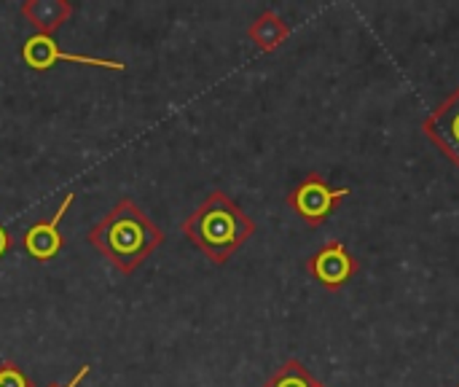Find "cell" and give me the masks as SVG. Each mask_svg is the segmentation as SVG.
I'll return each mask as SVG.
<instances>
[{"instance_id":"cell-1","label":"cell","mask_w":459,"mask_h":387,"mask_svg":"<svg viewBox=\"0 0 459 387\" xmlns=\"http://www.w3.org/2000/svg\"><path fill=\"white\" fill-rule=\"evenodd\" d=\"M89 242L121 275H132L164 242V232L140 210L134 199L121 197L113 210L91 226Z\"/></svg>"},{"instance_id":"cell-2","label":"cell","mask_w":459,"mask_h":387,"mask_svg":"<svg viewBox=\"0 0 459 387\" xmlns=\"http://www.w3.org/2000/svg\"><path fill=\"white\" fill-rule=\"evenodd\" d=\"M183 234L221 267L255 234V221L229 194L215 189L183 221Z\"/></svg>"},{"instance_id":"cell-3","label":"cell","mask_w":459,"mask_h":387,"mask_svg":"<svg viewBox=\"0 0 459 387\" xmlns=\"http://www.w3.org/2000/svg\"><path fill=\"white\" fill-rule=\"evenodd\" d=\"M350 194V186H342V189H333L320 172H309L290 194H288V207L301 215V221L307 226H323L333 210L347 199Z\"/></svg>"},{"instance_id":"cell-4","label":"cell","mask_w":459,"mask_h":387,"mask_svg":"<svg viewBox=\"0 0 459 387\" xmlns=\"http://www.w3.org/2000/svg\"><path fill=\"white\" fill-rule=\"evenodd\" d=\"M22 59L32 70H48L54 62H75V65H91V67H105V70H124L126 65L121 59H102V57H89V54H67L56 46L51 35H30L22 43Z\"/></svg>"},{"instance_id":"cell-5","label":"cell","mask_w":459,"mask_h":387,"mask_svg":"<svg viewBox=\"0 0 459 387\" xmlns=\"http://www.w3.org/2000/svg\"><path fill=\"white\" fill-rule=\"evenodd\" d=\"M360 269V264L352 259V253L339 242V240H331L325 242L309 261H307V272L328 291H339L344 288L355 272Z\"/></svg>"},{"instance_id":"cell-6","label":"cell","mask_w":459,"mask_h":387,"mask_svg":"<svg viewBox=\"0 0 459 387\" xmlns=\"http://www.w3.org/2000/svg\"><path fill=\"white\" fill-rule=\"evenodd\" d=\"M422 129L459 167V86L425 119Z\"/></svg>"},{"instance_id":"cell-7","label":"cell","mask_w":459,"mask_h":387,"mask_svg":"<svg viewBox=\"0 0 459 387\" xmlns=\"http://www.w3.org/2000/svg\"><path fill=\"white\" fill-rule=\"evenodd\" d=\"M75 202V194H65V199L59 202L56 213L48 221H35L24 237H22V248L35 259V261H51L59 251H62V234H59V221L67 215L70 205Z\"/></svg>"},{"instance_id":"cell-8","label":"cell","mask_w":459,"mask_h":387,"mask_svg":"<svg viewBox=\"0 0 459 387\" xmlns=\"http://www.w3.org/2000/svg\"><path fill=\"white\" fill-rule=\"evenodd\" d=\"M22 16L35 27L38 35H54L73 16L70 0H24Z\"/></svg>"},{"instance_id":"cell-9","label":"cell","mask_w":459,"mask_h":387,"mask_svg":"<svg viewBox=\"0 0 459 387\" xmlns=\"http://www.w3.org/2000/svg\"><path fill=\"white\" fill-rule=\"evenodd\" d=\"M247 38H250L261 51H274V48H280V46L290 38V27H288V22H285L280 13L264 11L255 22H250Z\"/></svg>"},{"instance_id":"cell-10","label":"cell","mask_w":459,"mask_h":387,"mask_svg":"<svg viewBox=\"0 0 459 387\" xmlns=\"http://www.w3.org/2000/svg\"><path fill=\"white\" fill-rule=\"evenodd\" d=\"M261 387H325L323 383H317L309 372H307V366L301 364V361H296V358H290V361H285L266 383Z\"/></svg>"},{"instance_id":"cell-11","label":"cell","mask_w":459,"mask_h":387,"mask_svg":"<svg viewBox=\"0 0 459 387\" xmlns=\"http://www.w3.org/2000/svg\"><path fill=\"white\" fill-rule=\"evenodd\" d=\"M0 387H35V383L13 361H5L0 364Z\"/></svg>"},{"instance_id":"cell-12","label":"cell","mask_w":459,"mask_h":387,"mask_svg":"<svg viewBox=\"0 0 459 387\" xmlns=\"http://www.w3.org/2000/svg\"><path fill=\"white\" fill-rule=\"evenodd\" d=\"M11 248H13V237H11V234H8V229L0 224V259H3Z\"/></svg>"},{"instance_id":"cell-13","label":"cell","mask_w":459,"mask_h":387,"mask_svg":"<svg viewBox=\"0 0 459 387\" xmlns=\"http://www.w3.org/2000/svg\"><path fill=\"white\" fill-rule=\"evenodd\" d=\"M89 372H91V366H81V369H78V374H75L67 385H48V387H78L81 383H83V377H89Z\"/></svg>"},{"instance_id":"cell-14","label":"cell","mask_w":459,"mask_h":387,"mask_svg":"<svg viewBox=\"0 0 459 387\" xmlns=\"http://www.w3.org/2000/svg\"><path fill=\"white\" fill-rule=\"evenodd\" d=\"M457 387H459V385H457Z\"/></svg>"}]
</instances>
